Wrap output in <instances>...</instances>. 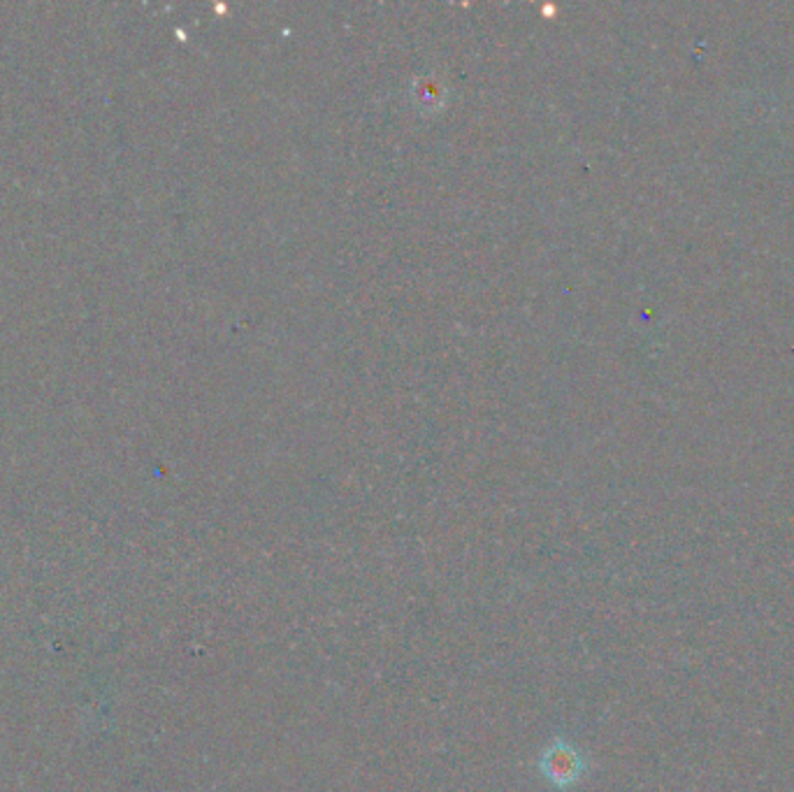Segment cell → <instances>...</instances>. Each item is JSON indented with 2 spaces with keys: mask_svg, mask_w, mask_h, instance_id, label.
I'll list each match as a JSON object with an SVG mask.
<instances>
[{
  "mask_svg": "<svg viewBox=\"0 0 794 792\" xmlns=\"http://www.w3.org/2000/svg\"><path fill=\"white\" fill-rule=\"evenodd\" d=\"M544 774L560 788L572 785L583 774V757L572 744L558 739V742L554 746H548L544 753Z\"/></svg>",
  "mask_w": 794,
  "mask_h": 792,
  "instance_id": "obj_1",
  "label": "cell"
}]
</instances>
